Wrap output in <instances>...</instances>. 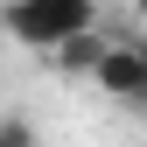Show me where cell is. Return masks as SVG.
I'll list each match as a JSON object with an SVG mask.
<instances>
[{
    "mask_svg": "<svg viewBox=\"0 0 147 147\" xmlns=\"http://www.w3.org/2000/svg\"><path fill=\"white\" fill-rule=\"evenodd\" d=\"M98 84L112 91V98H126V105L147 112V42H112L105 63H98Z\"/></svg>",
    "mask_w": 147,
    "mask_h": 147,
    "instance_id": "obj_2",
    "label": "cell"
},
{
    "mask_svg": "<svg viewBox=\"0 0 147 147\" xmlns=\"http://www.w3.org/2000/svg\"><path fill=\"white\" fill-rule=\"evenodd\" d=\"M0 147H35V126L21 112H7V119H0Z\"/></svg>",
    "mask_w": 147,
    "mask_h": 147,
    "instance_id": "obj_4",
    "label": "cell"
},
{
    "mask_svg": "<svg viewBox=\"0 0 147 147\" xmlns=\"http://www.w3.org/2000/svg\"><path fill=\"white\" fill-rule=\"evenodd\" d=\"M105 49H112V42H98V28H91V35H77L70 49H56V63H63V70H91V77H98Z\"/></svg>",
    "mask_w": 147,
    "mask_h": 147,
    "instance_id": "obj_3",
    "label": "cell"
},
{
    "mask_svg": "<svg viewBox=\"0 0 147 147\" xmlns=\"http://www.w3.org/2000/svg\"><path fill=\"white\" fill-rule=\"evenodd\" d=\"M0 21H7V35H14V42H35V49H70L77 35H91V0H14Z\"/></svg>",
    "mask_w": 147,
    "mask_h": 147,
    "instance_id": "obj_1",
    "label": "cell"
}]
</instances>
